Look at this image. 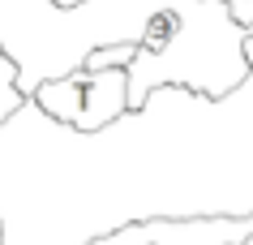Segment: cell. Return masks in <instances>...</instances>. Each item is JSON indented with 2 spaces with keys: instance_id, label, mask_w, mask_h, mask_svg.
I'll return each instance as SVG.
<instances>
[{
  "instance_id": "6da1fadb",
  "label": "cell",
  "mask_w": 253,
  "mask_h": 245,
  "mask_svg": "<svg viewBox=\"0 0 253 245\" xmlns=\"http://www.w3.org/2000/svg\"><path fill=\"white\" fill-rule=\"evenodd\" d=\"M30 103L52 121L78 129L82 138L107 134L129 112V69H78L65 78L43 82Z\"/></svg>"
},
{
  "instance_id": "7a4b0ae2",
  "label": "cell",
  "mask_w": 253,
  "mask_h": 245,
  "mask_svg": "<svg viewBox=\"0 0 253 245\" xmlns=\"http://www.w3.org/2000/svg\"><path fill=\"white\" fill-rule=\"evenodd\" d=\"M253 237V211L249 215H150L103 232L86 245H245Z\"/></svg>"
},
{
  "instance_id": "3957f363",
  "label": "cell",
  "mask_w": 253,
  "mask_h": 245,
  "mask_svg": "<svg viewBox=\"0 0 253 245\" xmlns=\"http://www.w3.org/2000/svg\"><path fill=\"white\" fill-rule=\"evenodd\" d=\"M22 108H26V95L17 91V60L4 56V60H0V129H4L9 116L22 112Z\"/></svg>"
},
{
  "instance_id": "277c9868",
  "label": "cell",
  "mask_w": 253,
  "mask_h": 245,
  "mask_svg": "<svg viewBox=\"0 0 253 245\" xmlns=\"http://www.w3.org/2000/svg\"><path fill=\"white\" fill-rule=\"evenodd\" d=\"M137 48L142 43H103V48H90L86 52V69H129L137 60Z\"/></svg>"
},
{
  "instance_id": "5b68a950",
  "label": "cell",
  "mask_w": 253,
  "mask_h": 245,
  "mask_svg": "<svg viewBox=\"0 0 253 245\" xmlns=\"http://www.w3.org/2000/svg\"><path fill=\"white\" fill-rule=\"evenodd\" d=\"M86 4H90V0H52V9H65V13L69 9H86Z\"/></svg>"
},
{
  "instance_id": "8992f818",
  "label": "cell",
  "mask_w": 253,
  "mask_h": 245,
  "mask_svg": "<svg viewBox=\"0 0 253 245\" xmlns=\"http://www.w3.org/2000/svg\"><path fill=\"white\" fill-rule=\"evenodd\" d=\"M4 56H9V52H4V43H0V60H4Z\"/></svg>"
},
{
  "instance_id": "52a82bcc",
  "label": "cell",
  "mask_w": 253,
  "mask_h": 245,
  "mask_svg": "<svg viewBox=\"0 0 253 245\" xmlns=\"http://www.w3.org/2000/svg\"><path fill=\"white\" fill-rule=\"evenodd\" d=\"M245 245H253V237H249V241H245Z\"/></svg>"
}]
</instances>
